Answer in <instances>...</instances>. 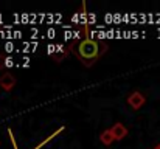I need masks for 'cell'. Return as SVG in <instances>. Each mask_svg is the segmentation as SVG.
<instances>
[{"label":"cell","instance_id":"cell-5","mask_svg":"<svg viewBox=\"0 0 160 149\" xmlns=\"http://www.w3.org/2000/svg\"><path fill=\"white\" fill-rule=\"evenodd\" d=\"M100 140H101V143H103V145H106V146L112 145V143L115 142V138H113V135H112V131H110V129H106V131H103V132H101Z\"/></svg>","mask_w":160,"mask_h":149},{"label":"cell","instance_id":"cell-2","mask_svg":"<svg viewBox=\"0 0 160 149\" xmlns=\"http://www.w3.org/2000/svg\"><path fill=\"white\" fill-rule=\"evenodd\" d=\"M145 102H146V98H145V95L140 93V92H132V93L128 97V104H129L134 110H138Z\"/></svg>","mask_w":160,"mask_h":149},{"label":"cell","instance_id":"cell-3","mask_svg":"<svg viewBox=\"0 0 160 149\" xmlns=\"http://www.w3.org/2000/svg\"><path fill=\"white\" fill-rule=\"evenodd\" d=\"M14 86H16V78H14L11 73L5 72L3 75H0V87H2L5 92L12 90V89H14Z\"/></svg>","mask_w":160,"mask_h":149},{"label":"cell","instance_id":"cell-1","mask_svg":"<svg viewBox=\"0 0 160 149\" xmlns=\"http://www.w3.org/2000/svg\"><path fill=\"white\" fill-rule=\"evenodd\" d=\"M70 50H72V53L82 62V65L92 67L107 51V44L89 37L87 33H86V36H84L82 39H78V41L72 42Z\"/></svg>","mask_w":160,"mask_h":149},{"label":"cell","instance_id":"cell-4","mask_svg":"<svg viewBox=\"0 0 160 149\" xmlns=\"http://www.w3.org/2000/svg\"><path fill=\"white\" fill-rule=\"evenodd\" d=\"M110 131H112V135H113L115 142H120V140H123V138L128 135V127H126L123 123H115V124L110 127Z\"/></svg>","mask_w":160,"mask_h":149},{"label":"cell","instance_id":"cell-6","mask_svg":"<svg viewBox=\"0 0 160 149\" xmlns=\"http://www.w3.org/2000/svg\"><path fill=\"white\" fill-rule=\"evenodd\" d=\"M152 149H160V145H157V146H156V148H152Z\"/></svg>","mask_w":160,"mask_h":149}]
</instances>
